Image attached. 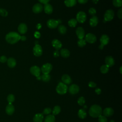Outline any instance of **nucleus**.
I'll use <instances>...</instances> for the list:
<instances>
[{"instance_id":"1","label":"nucleus","mask_w":122,"mask_h":122,"mask_svg":"<svg viewBox=\"0 0 122 122\" xmlns=\"http://www.w3.org/2000/svg\"><path fill=\"white\" fill-rule=\"evenodd\" d=\"M20 36L17 32L12 31L8 33L5 37L6 41L10 44H14L20 40Z\"/></svg>"},{"instance_id":"2","label":"nucleus","mask_w":122,"mask_h":122,"mask_svg":"<svg viewBox=\"0 0 122 122\" xmlns=\"http://www.w3.org/2000/svg\"><path fill=\"white\" fill-rule=\"evenodd\" d=\"M89 113L92 117H98L102 114V109L99 105L96 104L93 105L90 107Z\"/></svg>"},{"instance_id":"3","label":"nucleus","mask_w":122,"mask_h":122,"mask_svg":"<svg viewBox=\"0 0 122 122\" xmlns=\"http://www.w3.org/2000/svg\"><path fill=\"white\" fill-rule=\"evenodd\" d=\"M56 92L60 94H64L66 93L68 90V87L66 84L63 82H60L58 84L56 89Z\"/></svg>"},{"instance_id":"4","label":"nucleus","mask_w":122,"mask_h":122,"mask_svg":"<svg viewBox=\"0 0 122 122\" xmlns=\"http://www.w3.org/2000/svg\"><path fill=\"white\" fill-rule=\"evenodd\" d=\"M109 37H108V35L106 34H103L102 35L101 38H100V42L101 44L99 46V48L100 49H103V47L108 44L109 42Z\"/></svg>"},{"instance_id":"5","label":"nucleus","mask_w":122,"mask_h":122,"mask_svg":"<svg viewBox=\"0 0 122 122\" xmlns=\"http://www.w3.org/2000/svg\"><path fill=\"white\" fill-rule=\"evenodd\" d=\"M114 16V11L111 9L107 10L104 14V20L106 21H111Z\"/></svg>"},{"instance_id":"6","label":"nucleus","mask_w":122,"mask_h":122,"mask_svg":"<svg viewBox=\"0 0 122 122\" xmlns=\"http://www.w3.org/2000/svg\"><path fill=\"white\" fill-rule=\"evenodd\" d=\"M86 13L82 11H79L76 15V20L80 23H83L86 20Z\"/></svg>"},{"instance_id":"7","label":"nucleus","mask_w":122,"mask_h":122,"mask_svg":"<svg viewBox=\"0 0 122 122\" xmlns=\"http://www.w3.org/2000/svg\"><path fill=\"white\" fill-rule=\"evenodd\" d=\"M52 69V66L51 63H47L43 64L41 68V71L43 74H49Z\"/></svg>"},{"instance_id":"8","label":"nucleus","mask_w":122,"mask_h":122,"mask_svg":"<svg viewBox=\"0 0 122 122\" xmlns=\"http://www.w3.org/2000/svg\"><path fill=\"white\" fill-rule=\"evenodd\" d=\"M33 54L37 57L40 56L42 54V49L39 44H35L33 48Z\"/></svg>"},{"instance_id":"9","label":"nucleus","mask_w":122,"mask_h":122,"mask_svg":"<svg viewBox=\"0 0 122 122\" xmlns=\"http://www.w3.org/2000/svg\"><path fill=\"white\" fill-rule=\"evenodd\" d=\"M97 38L96 36L92 33H88L85 36V40L86 42L90 43H93L96 41Z\"/></svg>"},{"instance_id":"10","label":"nucleus","mask_w":122,"mask_h":122,"mask_svg":"<svg viewBox=\"0 0 122 122\" xmlns=\"http://www.w3.org/2000/svg\"><path fill=\"white\" fill-rule=\"evenodd\" d=\"M30 73L36 77L40 76L41 69L37 66H33L30 68Z\"/></svg>"},{"instance_id":"11","label":"nucleus","mask_w":122,"mask_h":122,"mask_svg":"<svg viewBox=\"0 0 122 122\" xmlns=\"http://www.w3.org/2000/svg\"><path fill=\"white\" fill-rule=\"evenodd\" d=\"M58 21L54 19H50L47 21V26L50 29L56 28L59 24Z\"/></svg>"},{"instance_id":"12","label":"nucleus","mask_w":122,"mask_h":122,"mask_svg":"<svg viewBox=\"0 0 122 122\" xmlns=\"http://www.w3.org/2000/svg\"><path fill=\"white\" fill-rule=\"evenodd\" d=\"M76 34L79 39H83L85 36V31L84 29L81 27L77 28L76 30Z\"/></svg>"},{"instance_id":"13","label":"nucleus","mask_w":122,"mask_h":122,"mask_svg":"<svg viewBox=\"0 0 122 122\" xmlns=\"http://www.w3.org/2000/svg\"><path fill=\"white\" fill-rule=\"evenodd\" d=\"M79 91V87L76 84H72L69 88V92L71 94H75Z\"/></svg>"},{"instance_id":"14","label":"nucleus","mask_w":122,"mask_h":122,"mask_svg":"<svg viewBox=\"0 0 122 122\" xmlns=\"http://www.w3.org/2000/svg\"><path fill=\"white\" fill-rule=\"evenodd\" d=\"M43 7L40 3H36L32 7V11L35 13H39L42 11Z\"/></svg>"},{"instance_id":"15","label":"nucleus","mask_w":122,"mask_h":122,"mask_svg":"<svg viewBox=\"0 0 122 122\" xmlns=\"http://www.w3.org/2000/svg\"><path fill=\"white\" fill-rule=\"evenodd\" d=\"M52 46L57 51L60 50L62 47L61 42L57 39H54L51 42Z\"/></svg>"},{"instance_id":"16","label":"nucleus","mask_w":122,"mask_h":122,"mask_svg":"<svg viewBox=\"0 0 122 122\" xmlns=\"http://www.w3.org/2000/svg\"><path fill=\"white\" fill-rule=\"evenodd\" d=\"M105 62L107 66L110 67L114 64V60L112 56H108L105 58Z\"/></svg>"},{"instance_id":"17","label":"nucleus","mask_w":122,"mask_h":122,"mask_svg":"<svg viewBox=\"0 0 122 122\" xmlns=\"http://www.w3.org/2000/svg\"><path fill=\"white\" fill-rule=\"evenodd\" d=\"M18 30L20 34H25L27 31V26L25 23H20L18 26Z\"/></svg>"},{"instance_id":"18","label":"nucleus","mask_w":122,"mask_h":122,"mask_svg":"<svg viewBox=\"0 0 122 122\" xmlns=\"http://www.w3.org/2000/svg\"><path fill=\"white\" fill-rule=\"evenodd\" d=\"M114 111L112 108H106L103 111V115L105 117H110L112 115Z\"/></svg>"},{"instance_id":"19","label":"nucleus","mask_w":122,"mask_h":122,"mask_svg":"<svg viewBox=\"0 0 122 122\" xmlns=\"http://www.w3.org/2000/svg\"><path fill=\"white\" fill-rule=\"evenodd\" d=\"M98 23V18L96 16H93L89 20V23L91 26L95 27Z\"/></svg>"},{"instance_id":"20","label":"nucleus","mask_w":122,"mask_h":122,"mask_svg":"<svg viewBox=\"0 0 122 122\" xmlns=\"http://www.w3.org/2000/svg\"><path fill=\"white\" fill-rule=\"evenodd\" d=\"M61 80L65 84H69L71 82V79L68 74H64L61 77Z\"/></svg>"},{"instance_id":"21","label":"nucleus","mask_w":122,"mask_h":122,"mask_svg":"<svg viewBox=\"0 0 122 122\" xmlns=\"http://www.w3.org/2000/svg\"><path fill=\"white\" fill-rule=\"evenodd\" d=\"M44 10L46 13L48 14H50L53 11V8L51 4L47 3L46 4H44Z\"/></svg>"},{"instance_id":"22","label":"nucleus","mask_w":122,"mask_h":122,"mask_svg":"<svg viewBox=\"0 0 122 122\" xmlns=\"http://www.w3.org/2000/svg\"><path fill=\"white\" fill-rule=\"evenodd\" d=\"M14 107L12 103H9L6 108V112L9 115H11L14 112Z\"/></svg>"},{"instance_id":"23","label":"nucleus","mask_w":122,"mask_h":122,"mask_svg":"<svg viewBox=\"0 0 122 122\" xmlns=\"http://www.w3.org/2000/svg\"><path fill=\"white\" fill-rule=\"evenodd\" d=\"M43 120V115L42 113L36 114L33 119L34 122H42Z\"/></svg>"},{"instance_id":"24","label":"nucleus","mask_w":122,"mask_h":122,"mask_svg":"<svg viewBox=\"0 0 122 122\" xmlns=\"http://www.w3.org/2000/svg\"><path fill=\"white\" fill-rule=\"evenodd\" d=\"M7 61V64L10 68H14L16 65V61L13 58H9Z\"/></svg>"},{"instance_id":"25","label":"nucleus","mask_w":122,"mask_h":122,"mask_svg":"<svg viewBox=\"0 0 122 122\" xmlns=\"http://www.w3.org/2000/svg\"><path fill=\"white\" fill-rule=\"evenodd\" d=\"M65 5L68 7H71L76 4V0H65Z\"/></svg>"},{"instance_id":"26","label":"nucleus","mask_w":122,"mask_h":122,"mask_svg":"<svg viewBox=\"0 0 122 122\" xmlns=\"http://www.w3.org/2000/svg\"><path fill=\"white\" fill-rule=\"evenodd\" d=\"M61 56L64 58H68L70 55L69 51L66 49H62L60 51Z\"/></svg>"},{"instance_id":"27","label":"nucleus","mask_w":122,"mask_h":122,"mask_svg":"<svg viewBox=\"0 0 122 122\" xmlns=\"http://www.w3.org/2000/svg\"><path fill=\"white\" fill-rule=\"evenodd\" d=\"M78 116L81 119H84L87 116V113L84 109H81L78 111Z\"/></svg>"},{"instance_id":"28","label":"nucleus","mask_w":122,"mask_h":122,"mask_svg":"<svg viewBox=\"0 0 122 122\" xmlns=\"http://www.w3.org/2000/svg\"><path fill=\"white\" fill-rule=\"evenodd\" d=\"M55 117L54 115L50 114L47 115L44 120V122H55Z\"/></svg>"},{"instance_id":"29","label":"nucleus","mask_w":122,"mask_h":122,"mask_svg":"<svg viewBox=\"0 0 122 122\" xmlns=\"http://www.w3.org/2000/svg\"><path fill=\"white\" fill-rule=\"evenodd\" d=\"M77 23V21L75 19H71L68 21V25L71 27H75Z\"/></svg>"},{"instance_id":"30","label":"nucleus","mask_w":122,"mask_h":122,"mask_svg":"<svg viewBox=\"0 0 122 122\" xmlns=\"http://www.w3.org/2000/svg\"><path fill=\"white\" fill-rule=\"evenodd\" d=\"M109 70V67L107 66L106 64L105 65H102L101 68H100V71L102 73H106L108 72Z\"/></svg>"},{"instance_id":"31","label":"nucleus","mask_w":122,"mask_h":122,"mask_svg":"<svg viewBox=\"0 0 122 122\" xmlns=\"http://www.w3.org/2000/svg\"><path fill=\"white\" fill-rule=\"evenodd\" d=\"M58 31L61 34H64L66 32L67 29H66V27H65L64 25H60L58 27Z\"/></svg>"},{"instance_id":"32","label":"nucleus","mask_w":122,"mask_h":122,"mask_svg":"<svg viewBox=\"0 0 122 122\" xmlns=\"http://www.w3.org/2000/svg\"><path fill=\"white\" fill-rule=\"evenodd\" d=\"M51 76L49 74H43L42 76H41V79L43 81L48 82L50 80Z\"/></svg>"},{"instance_id":"33","label":"nucleus","mask_w":122,"mask_h":122,"mask_svg":"<svg viewBox=\"0 0 122 122\" xmlns=\"http://www.w3.org/2000/svg\"><path fill=\"white\" fill-rule=\"evenodd\" d=\"M86 44V41L84 39H79L78 42H77V44L79 47H84Z\"/></svg>"},{"instance_id":"34","label":"nucleus","mask_w":122,"mask_h":122,"mask_svg":"<svg viewBox=\"0 0 122 122\" xmlns=\"http://www.w3.org/2000/svg\"><path fill=\"white\" fill-rule=\"evenodd\" d=\"M112 4L116 7H121L122 5V0H113Z\"/></svg>"},{"instance_id":"35","label":"nucleus","mask_w":122,"mask_h":122,"mask_svg":"<svg viewBox=\"0 0 122 122\" xmlns=\"http://www.w3.org/2000/svg\"><path fill=\"white\" fill-rule=\"evenodd\" d=\"M61 112V108L59 106L56 105L55 106L52 111V113L53 115L58 114Z\"/></svg>"},{"instance_id":"36","label":"nucleus","mask_w":122,"mask_h":122,"mask_svg":"<svg viewBox=\"0 0 122 122\" xmlns=\"http://www.w3.org/2000/svg\"><path fill=\"white\" fill-rule=\"evenodd\" d=\"M7 100L9 102V103H12L15 100L14 96L13 94H9L7 97Z\"/></svg>"},{"instance_id":"37","label":"nucleus","mask_w":122,"mask_h":122,"mask_svg":"<svg viewBox=\"0 0 122 122\" xmlns=\"http://www.w3.org/2000/svg\"><path fill=\"white\" fill-rule=\"evenodd\" d=\"M98 121L99 122H107V119L104 115H101L98 117Z\"/></svg>"},{"instance_id":"38","label":"nucleus","mask_w":122,"mask_h":122,"mask_svg":"<svg viewBox=\"0 0 122 122\" xmlns=\"http://www.w3.org/2000/svg\"><path fill=\"white\" fill-rule=\"evenodd\" d=\"M85 99H84V97H80L78 99V101H77L78 103L80 105H81V106L84 105V104L85 103Z\"/></svg>"},{"instance_id":"39","label":"nucleus","mask_w":122,"mask_h":122,"mask_svg":"<svg viewBox=\"0 0 122 122\" xmlns=\"http://www.w3.org/2000/svg\"><path fill=\"white\" fill-rule=\"evenodd\" d=\"M0 15L3 17H6L8 15V12L4 9H0Z\"/></svg>"},{"instance_id":"40","label":"nucleus","mask_w":122,"mask_h":122,"mask_svg":"<svg viewBox=\"0 0 122 122\" xmlns=\"http://www.w3.org/2000/svg\"><path fill=\"white\" fill-rule=\"evenodd\" d=\"M96 10L94 8H91L89 10V13L92 16H94V15L96 14Z\"/></svg>"},{"instance_id":"41","label":"nucleus","mask_w":122,"mask_h":122,"mask_svg":"<svg viewBox=\"0 0 122 122\" xmlns=\"http://www.w3.org/2000/svg\"><path fill=\"white\" fill-rule=\"evenodd\" d=\"M51 112V110L50 108H46L43 110V113L45 114H49Z\"/></svg>"},{"instance_id":"42","label":"nucleus","mask_w":122,"mask_h":122,"mask_svg":"<svg viewBox=\"0 0 122 122\" xmlns=\"http://www.w3.org/2000/svg\"><path fill=\"white\" fill-rule=\"evenodd\" d=\"M7 61V59L5 56H1L0 57V61L2 63H4Z\"/></svg>"},{"instance_id":"43","label":"nucleus","mask_w":122,"mask_h":122,"mask_svg":"<svg viewBox=\"0 0 122 122\" xmlns=\"http://www.w3.org/2000/svg\"><path fill=\"white\" fill-rule=\"evenodd\" d=\"M117 16L120 19L122 18V8H120L117 12Z\"/></svg>"},{"instance_id":"44","label":"nucleus","mask_w":122,"mask_h":122,"mask_svg":"<svg viewBox=\"0 0 122 122\" xmlns=\"http://www.w3.org/2000/svg\"><path fill=\"white\" fill-rule=\"evenodd\" d=\"M88 85H89V87H90L94 88V87H96V84L95 82H93V81H90V82H89V83H88Z\"/></svg>"},{"instance_id":"45","label":"nucleus","mask_w":122,"mask_h":122,"mask_svg":"<svg viewBox=\"0 0 122 122\" xmlns=\"http://www.w3.org/2000/svg\"><path fill=\"white\" fill-rule=\"evenodd\" d=\"M34 37H35L36 38L38 39V38H39L40 37V36H41V34H40V33L39 32H38V31H36V32L34 33Z\"/></svg>"},{"instance_id":"46","label":"nucleus","mask_w":122,"mask_h":122,"mask_svg":"<svg viewBox=\"0 0 122 122\" xmlns=\"http://www.w3.org/2000/svg\"><path fill=\"white\" fill-rule=\"evenodd\" d=\"M39 1V2H40L41 3L44 4H46L47 3H48L49 1H50V0H38Z\"/></svg>"},{"instance_id":"47","label":"nucleus","mask_w":122,"mask_h":122,"mask_svg":"<svg viewBox=\"0 0 122 122\" xmlns=\"http://www.w3.org/2000/svg\"><path fill=\"white\" fill-rule=\"evenodd\" d=\"M77 1L80 4H85L87 2L88 0H77Z\"/></svg>"},{"instance_id":"48","label":"nucleus","mask_w":122,"mask_h":122,"mask_svg":"<svg viewBox=\"0 0 122 122\" xmlns=\"http://www.w3.org/2000/svg\"><path fill=\"white\" fill-rule=\"evenodd\" d=\"M59 56V51L56 50L54 52H53V56L54 57H57Z\"/></svg>"},{"instance_id":"49","label":"nucleus","mask_w":122,"mask_h":122,"mask_svg":"<svg viewBox=\"0 0 122 122\" xmlns=\"http://www.w3.org/2000/svg\"><path fill=\"white\" fill-rule=\"evenodd\" d=\"M95 92L97 94H100L101 93L102 91L100 88H96L95 90Z\"/></svg>"},{"instance_id":"50","label":"nucleus","mask_w":122,"mask_h":122,"mask_svg":"<svg viewBox=\"0 0 122 122\" xmlns=\"http://www.w3.org/2000/svg\"><path fill=\"white\" fill-rule=\"evenodd\" d=\"M20 40H21L22 41H25L26 40V37L25 36H23V35L21 36H20Z\"/></svg>"},{"instance_id":"51","label":"nucleus","mask_w":122,"mask_h":122,"mask_svg":"<svg viewBox=\"0 0 122 122\" xmlns=\"http://www.w3.org/2000/svg\"><path fill=\"white\" fill-rule=\"evenodd\" d=\"M36 27H37V28L38 29H40V28L41 27V24L39 23V24H38L37 25Z\"/></svg>"},{"instance_id":"52","label":"nucleus","mask_w":122,"mask_h":122,"mask_svg":"<svg viewBox=\"0 0 122 122\" xmlns=\"http://www.w3.org/2000/svg\"><path fill=\"white\" fill-rule=\"evenodd\" d=\"M98 0H92L93 3H94V4H96V3L98 2Z\"/></svg>"},{"instance_id":"53","label":"nucleus","mask_w":122,"mask_h":122,"mask_svg":"<svg viewBox=\"0 0 122 122\" xmlns=\"http://www.w3.org/2000/svg\"><path fill=\"white\" fill-rule=\"evenodd\" d=\"M37 79L38 80H41V76H39L37 77Z\"/></svg>"},{"instance_id":"54","label":"nucleus","mask_w":122,"mask_h":122,"mask_svg":"<svg viewBox=\"0 0 122 122\" xmlns=\"http://www.w3.org/2000/svg\"><path fill=\"white\" fill-rule=\"evenodd\" d=\"M122 67L121 66V67H120V73H122Z\"/></svg>"},{"instance_id":"55","label":"nucleus","mask_w":122,"mask_h":122,"mask_svg":"<svg viewBox=\"0 0 122 122\" xmlns=\"http://www.w3.org/2000/svg\"><path fill=\"white\" fill-rule=\"evenodd\" d=\"M110 122H114V121L113 120H111Z\"/></svg>"},{"instance_id":"56","label":"nucleus","mask_w":122,"mask_h":122,"mask_svg":"<svg viewBox=\"0 0 122 122\" xmlns=\"http://www.w3.org/2000/svg\"><path fill=\"white\" fill-rule=\"evenodd\" d=\"M84 108H86V105L84 106Z\"/></svg>"}]
</instances>
